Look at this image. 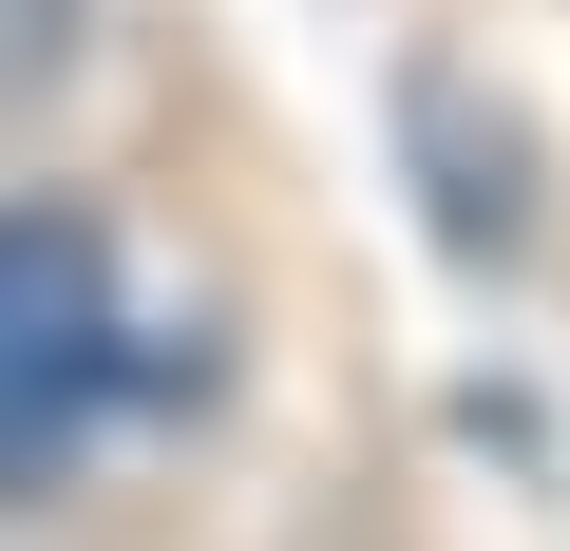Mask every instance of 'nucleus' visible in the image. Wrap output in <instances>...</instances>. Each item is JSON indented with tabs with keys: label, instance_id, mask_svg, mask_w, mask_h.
I'll return each mask as SVG.
<instances>
[{
	"label": "nucleus",
	"instance_id": "f257e3e1",
	"mask_svg": "<svg viewBox=\"0 0 570 551\" xmlns=\"http://www.w3.org/2000/svg\"><path fill=\"white\" fill-rule=\"evenodd\" d=\"M115 400H190V362L134 324L96 209H0V513L58 494Z\"/></svg>",
	"mask_w": 570,
	"mask_h": 551
},
{
	"label": "nucleus",
	"instance_id": "f03ea898",
	"mask_svg": "<svg viewBox=\"0 0 570 551\" xmlns=\"http://www.w3.org/2000/svg\"><path fill=\"white\" fill-rule=\"evenodd\" d=\"M58 58H77V0H0V115H20Z\"/></svg>",
	"mask_w": 570,
	"mask_h": 551
}]
</instances>
